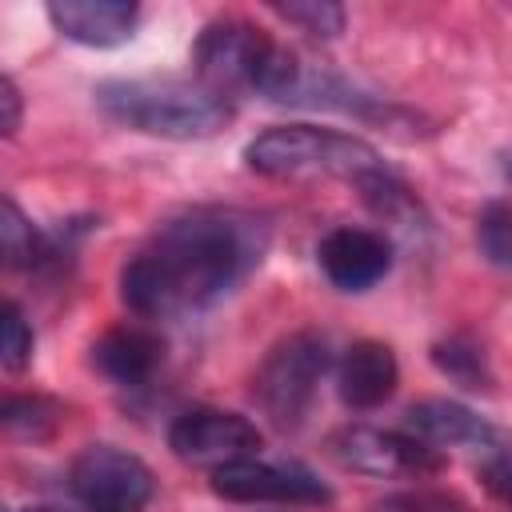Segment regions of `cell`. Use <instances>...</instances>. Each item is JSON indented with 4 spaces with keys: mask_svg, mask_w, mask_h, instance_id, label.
Listing matches in <instances>:
<instances>
[{
    "mask_svg": "<svg viewBox=\"0 0 512 512\" xmlns=\"http://www.w3.org/2000/svg\"><path fill=\"white\" fill-rule=\"evenodd\" d=\"M264 216L200 204L168 216L120 268V300L144 320H188L236 292L268 256Z\"/></svg>",
    "mask_w": 512,
    "mask_h": 512,
    "instance_id": "obj_1",
    "label": "cell"
},
{
    "mask_svg": "<svg viewBox=\"0 0 512 512\" xmlns=\"http://www.w3.org/2000/svg\"><path fill=\"white\" fill-rule=\"evenodd\" d=\"M96 108L132 132L160 140H208L232 120V100L184 76H128L96 84Z\"/></svg>",
    "mask_w": 512,
    "mask_h": 512,
    "instance_id": "obj_2",
    "label": "cell"
},
{
    "mask_svg": "<svg viewBox=\"0 0 512 512\" xmlns=\"http://www.w3.org/2000/svg\"><path fill=\"white\" fill-rule=\"evenodd\" d=\"M192 68L200 84H208L228 100L236 92H256L272 104H288L300 84L304 60L284 44H276L252 20L220 16L200 28L192 44Z\"/></svg>",
    "mask_w": 512,
    "mask_h": 512,
    "instance_id": "obj_3",
    "label": "cell"
},
{
    "mask_svg": "<svg viewBox=\"0 0 512 512\" xmlns=\"http://www.w3.org/2000/svg\"><path fill=\"white\" fill-rule=\"evenodd\" d=\"M244 164L260 176H336L360 184L384 172V156L340 128L320 124H276L244 144Z\"/></svg>",
    "mask_w": 512,
    "mask_h": 512,
    "instance_id": "obj_4",
    "label": "cell"
},
{
    "mask_svg": "<svg viewBox=\"0 0 512 512\" xmlns=\"http://www.w3.org/2000/svg\"><path fill=\"white\" fill-rule=\"evenodd\" d=\"M328 364V344L316 332H292L260 360L252 376V400L272 420V428L296 432L308 420Z\"/></svg>",
    "mask_w": 512,
    "mask_h": 512,
    "instance_id": "obj_5",
    "label": "cell"
},
{
    "mask_svg": "<svg viewBox=\"0 0 512 512\" xmlns=\"http://www.w3.org/2000/svg\"><path fill=\"white\" fill-rule=\"evenodd\" d=\"M68 492L80 512H144L156 480L152 468L116 444H84L68 468Z\"/></svg>",
    "mask_w": 512,
    "mask_h": 512,
    "instance_id": "obj_6",
    "label": "cell"
},
{
    "mask_svg": "<svg viewBox=\"0 0 512 512\" xmlns=\"http://www.w3.org/2000/svg\"><path fill=\"white\" fill-rule=\"evenodd\" d=\"M260 428L240 416V412H224V408H188L172 420L168 428V448L184 460V464H200V468H224L248 456H260Z\"/></svg>",
    "mask_w": 512,
    "mask_h": 512,
    "instance_id": "obj_7",
    "label": "cell"
},
{
    "mask_svg": "<svg viewBox=\"0 0 512 512\" xmlns=\"http://www.w3.org/2000/svg\"><path fill=\"white\" fill-rule=\"evenodd\" d=\"M332 456L364 476H432L444 468V452L408 436L404 428H340L328 440Z\"/></svg>",
    "mask_w": 512,
    "mask_h": 512,
    "instance_id": "obj_8",
    "label": "cell"
},
{
    "mask_svg": "<svg viewBox=\"0 0 512 512\" xmlns=\"http://www.w3.org/2000/svg\"><path fill=\"white\" fill-rule=\"evenodd\" d=\"M212 492L232 504H328L332 488L304 464L284 460H236L212 472Z\"/></svg>",
    "mask_w": 512,
    "mask_h": 512,
    "instance_id": "obj_9",
    "label": "cell"
},
{
    "mask_svg": "<svg viewBox=\"0 0 512 512\" xmlns=\"http://www.w3.org/2000/svg\"><path fill=\"white\" fill-rule=\"evenodd\" d=\"M316 264L340 292H368L392 268V244L384 232L340 224L316 244Z\"/></svg>",
    "mask_w": 512,
    "mask_h": 512,
    "instance_id": "obj_10",
    "label": "cell"
},
{
    "mask_svg": "<svg viewBox=\"0 0 512 512\" xmlns=\"http://www.w3.org/2000/svg\"><path fill=\"white\" fill-rule=\"evenodd\" d=\"M404 432L432 444L436 452H448V448H472V452H484L488 444H496V428L476 416L472 408L456 404V400H444V396H428V400H416L408 412H404Z\"/></svg>",
    "mask_w": 512,
    "mask_h": 512,
    "instance_id": "obj_11",
    "label": "cell"
},
{
    "mask_svg": "<svg viewBox=\"0 0 512 512\" xmlns=\"http://www.w3.org/2000/svg\"><path fill=\"white\" fill-rule=\"evenodd\" d=\"M48 20L64 40H76L84 48H116L132 40L140 8L124 0H56L48 4Z\"/></svg>",
    "mask_w": 512,
    "mask_h": 512,
    "instance_id": "obj_12",
    "label": "cell"
},
{
    "mask_svg": "<svg viewBox=\"0 0 512 512\" xmlns=\"http://www.w3.org/2000/svg\"><path fill=\"white\" fill-rule=\"evenodd\" d=\"M400 384L396 352L384 340H356L336 364V392L348 408H380Z\"/></svg>",
    "mask_w": 512,
    "mask_h": 512,
    "instance_id": "obj_13",
    "label": "cell"
},
{
    "mask_svg": "<svg viewBox=\"0 0 512 512\" xmlns=\"http://www.w3.org/2000/svg\"><path fill=\"white\" fill-rule=\"evenodd\" d=\"M164 360V340L148 328H112L92 344V364L120 388H140L156 376Z\"/></svg>",
    "mask_w": 512,
    "mask_h": 512,
    "instance_id": "obj_14",
    "label": "cell"
},
{
    "mask_svg": "<svg viewBox=\"0 0 512 512\" xmlns=\"http://www.w3.org/2000/svg\"><path fill=\"white\" fill-rule=\"evenodd\" d=\"M0 236H4V260L8 268H24V272H36V268H48L60 248L52 236H44L24 212L20 204L8 196L4 200V224H0Z\"/></svg>",
    "mask_w": 512,
    "mask_h": 512,
    "instance_id": "obj_15",
    "label": "cell"
},
{
    "mask_svg": "<svg viewBox=\"0 0 512 512\" xmlns=\"http://www.w3.org/2000/svg\"><path fill=\"white\" fill-rule=\"evenodd\" d=\"M432 364L460 388L468 392H488L492 388V368L484 360V348L472 344L468 336H448L440 344H432Z\"/></svg>",
    "mask_w": 512,
    "mask_h": 512,
    "instance_id": "obj_16",
    "label": "cell"
},
{
    "mask_svg": "<svg viewBox=\"0 0 512 512\" xmlns=\"http://www.w3.org/2000/svg\"><path fill=\"white\" fill-rule=\"evenodd\" d=\"M476 248L492 268L512 272V204H504V200L484 204V212L476 220Z\"/></svg>",
    "mask_w": 512,
    "mask_h": 512,
    "instance_id": "obj_17",
    "label": "cell"
},
{
    "mask_svg": "<svg viewBox=\"0 0 512 512\" xmlns=\"http://www.w3.org/2000/svg\"><path fill=\"white\" fill-rule=\"evenodd\" d=\"M272 12L316 40H336L348 24V12L328 0H288V4H272Z\"/></svg>",
    "mask_w": 512,
    "mask_h": 512,
    "instance_id": "obj_18",
    "label": "cell"
},
{
    "mask_svg": "<svg viewBox=\"0 0 512 512\" xmlns=\"http://www.w3.org/2000/svg\"><path fill=\"white\" fill-rule=\"evenodd\" d=\"M4 424H8V432H24V436H44V432H52V424H56V404H48V400H40V396H8V404H4Z\"/></svg>",
    "mask_w": 512,
    "mask_h": 512,
    "instance_id": "obj_19",
    "label": "cell"
},
{
    "mask_svg": "<svg viewBox=\"0 0 512 512\" xmlns=\"http://www.w3.org/2000/svg\"><path fill=\"white\" fill-rule=\"evenodd\" d=\"M32 344H36V336H32L20 304H4V336H0V360H4V368L8 372H20L32 360Z\"/></svg>",
    "mask_w": 512,
    "mask_h": 512,
    "instance_id": "obj_20",
    "label": "cell"
},
{
    "mask_svg": "<svg viewBox=\"0 0 512 512\" xmlns=\"http://www.w3.org/2000/svg\"><path fill=\"white\" fill-rule=\"evenodd\" d=\"M480 480L496 500L512 504V444L504 436H496V444L480 452Z\"/></svg>",
    "mask_w": 512,
    "mask_h": 512,
    "instance_id": "obj_21",
    "label": "cell"
},
{
    "mask_svg": "<svg viewBox=\"0 0 512 512\" xmlns=\"http://www.w3.org/2000/svg\"><path fill=\"white\" fill-rule=\"evenodd\" d=\"M376 512H460V508H452L444 496H432V492H400L380 500Z\"/></svg>",
    "mask_w": 512,
    "mask_h": 512,
    "instance_id": "obj_22",
    "label": "cell"
},
{
    "mask_svg": "<svg viewBox=\"0 0 512 512\" xmlns=\"http://www.w3.org/2000/svg\"><path fill=\"white\" fill-rule=\"evenodd\" d=\"M0 108H4V116H0L4 136H16V128H20V88H16L12 76L0 80Z\"/></svg>",
    "mask_w": 512,
    "mask_h": 512,
    "instance_id": "obj_23",
    "label": "cell"
},
{
    "mask_svg": "<svg viewBox=\"0 0 512 512\" xmlns=\"http://www.w3.org/2000/svg\"><path fill=\"white\" fill-rule=\"evenodd\" d=\"M12 512H68V508H56V504H24V508H12Z\"/></svg>",
    "mask_w": 512,
    "mask_h": 512,
    "instance_id": "obj_24",
    "label": "cell"
},
{
    "mask_svg": "<svg viewBox=\"0 0 512 512\" xmlns=\"http://www.w3.org/2000/svg\"><path fill=\"white\" fill-rule=\"evenodd\" d=\"M504 176L512 180V152H504Z\"/></svg>",
    "mask_w": 512,
    "mask_h": 512,
    "instance_id": "obj_25",
    "label": "cell"
}]
</instances>
